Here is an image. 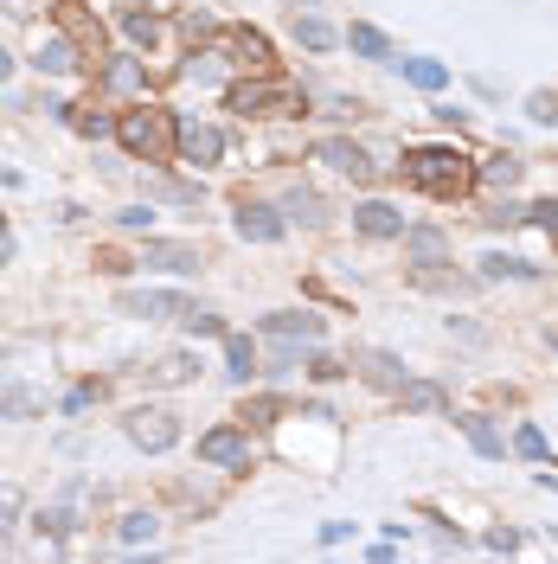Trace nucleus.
<instances>
[{
    "mask_svg": "<svg viewBox=\"0 0 558 564\" xmlns=\"http://www.w3.org/2000/svg\"><path fill=\"white\" fill-rule=\"evenodd\" d=\"M482 218H489V225H520V218H527V206H513V200H500V206H494V211H482Z\"/></svg>",
    "mask_w": 558,
    "mask_h": 564,
    "instance_id": "nucleus-43",
    "label": "nucleus"
},
{
    "mask_svg": "<svg viewBox=\"0 0 558 564\" xmlns=\"http://www.w3.org/2000/svg\"><path fill=\"white\" fill-rule=\"evenodd\" d=\"M398 398H405V411H418V418H443V411H449L443 385H430V379H405V385H398Z\"/></svg>",
    "mask_w": 558,
    "mask_h": 564,
    "instance_id": "nucleus-17",
    "label": "nucleus"
},
{
    "mask_svg": "<svg viewBox=\"0 0 558 564\" xmlns=\"http://www.w3.org/2000/svg\"><path fill=\"white\" fill-rule=\"evenodd\" d=\"M315 161H328V167H341V174H353L359 187H372L379 180V167H372V154L359 148V141H347V136H328L321 148H315Z\"/></svg>",
    "mask_w": 558,
    "mask_h": 564,
    "instance_id": "nucleus-7",
    "label": "nucleus"
},
{
    "mask_svg": "<svg viewBox=\"0 0 558 564\" xmlns=\"http://www.w3.org/2000/svg\"><path fill=\"white\" fill-rule=\"evenodd\" d=\"M141 264H148V270H167V277H193V270H200L206 257H200L193 244H174V238H148Z\"/></svg>",
    "mask_w": 558,
    "mask_h": 564,
    "instance_id": "nucleus-11",
    "label": "nucleus"
},
{
    "mask_svg": "<svg viewBox=\"0 0 558 564\" xmlns=\"http://www.w3.org/2000/svg\"><path fill=\"white\" fill-rule=\"evenodd\" d=\"M123 33L136 39L141 52H154V46H161V13H148V7H123Z\"/></svg>",
    "mask_w": 558,
    "mask_h": 564,
    "instance_id": "nucleus-22",
    "label": "nucleus"
},
{
    "mask_svg": "<svg viewBox=\"0 0 558 564\" xmlns=\"http://www.w3.org/2000/svg\"><path fill=\"white\" fill-rule=\"evenodd\" d=\"M7 70H13V52H7V46H0V77H7Z\"/></svg>",
    "mask_w": 558,
    "mask_h": 564,
    "instance_id": "nucleus-48",
    "label": "nucleus"
},
{
    "mask_svg": "<svg viewBox=\"0 0 558 564\" xmlns=\"http://www.w3.org/2000/svg\"><path fill=\"white\" fill-rule=\"evenodd\" d=\"M398 70H405L418 90H443V84H449V65H436V59H398Z\"/></svg>",
    "mask_w": 558,
    "mask_h": 564,
    "instance_id": "nucleus-27",
    "label": "nucleus"
},
{
    "mask_svg": "<svg viewBox=\"0 0 558 564\" xmlns=\"http://www.w3.org/2000/svg\"><path fill=\"white\" fill-rule=\"evenodd\" d=\"M347 46H353V52H359V59H392V39H385L379 26H366V20H353Z\"/></svg>",
    "mask_w": 558,
    "mask_h": 564,
    "instance_id": "nucleus-26",
    "label": "nucleus"
},
{
    "mask_svg": "<svg viewBox=\"0 0 558 564\" xmlns=\"http://www.w3.org/2000/svg\"><path fill=\"white\" fill-rule=\"evenodd\" d=\"M116 308L141 315V321H187L193 315V295H174V289H123Z\"/></svg>",
    "mask_w": 558,
    "mask_h": 564,
    "instance_id": "nucleus-5",
    "label": "nucleus"
},
{
    "mask_svg": "<svg viewBox=\"0 0 558 564\" xmlns=\"http://www.w3.org/2000/svg\"><path fill=\"white\" fill-rule=\"evenodd\" d=\"M225 154V136L212 129V123H180V161H193V167H212Z\"/></svg>",
    "mask_w": 558,
    "mask_h": 564,
    "instance_id": "nucleus-15",
    "label": "nucleus"
},
{
    "mask_svg": "<svg viewBox=\"0 0 558 564\" xmlns=\"http://www.w3.org/2000/svg\"><path fill=\"white\" fill-rule=\"evenodd\" d=\"M264 334H277V341H321L328 321L308 315V308H282V315H264Z\"/></svg>",
    "mask_w": 558,
    "mask_h": 564,
    "instance_id": "nucleus-14",
    "label": "nucleus"
},
{
    "mask_svg": "<svg viewBox=\"0 0 558 564\" xmlns=\"http://www.w3.org/2000/svg\"><path fill=\"white\" fill-rule=\"evenodd\" d=\"M77 59H84V52H77V39H71V33H52V39L33 52V65L46 70V77H71V70H77Z\"/></svg>",
    "mask_w": 558,
    "mask_h": 564,
    "instance_id": "nucleus-16",
    "label": "nucleus"
},
{
    "mask_svg": "<svg viewBox=\"0 0 558 564\" xmlns=\"http://www.w3.org/2000/svg\"><path fill=\"white\" fill-rule=\"evenodd\" d=\"M482 180H489V187H513V180H520V161H513V154H494V161H482Z\"/></svg>",
    "mask_w": 558,
    "mask_h": 564,
    "instance_id": "nucleus-33",
    "label": "nucleus"
},
{
    "mask_svg": "<svg viewBox=\"0 0 558 564\" xmlns=\"http://www.w3.org/2000/svg\"><path fill=\"white\" fill-rule=\"evenodd\" d=\"M225 59H231V65H244V70H270V65H277L270 39H264L257 26H231V33H225Z\"/></svg>",
    "mask_w": 558,
    "mask_h": 564,
    "instance_id": "nucleus-10",
    "label": "nucleus"
},
{
    "mask_svg": "<svg viewBox=\"0 0 558 564\" xmlns=\"http://www.w3.org/2000/svg\"><path fill=\"white\" fill-rule=\"evenodd\" d=\"M225 110H238V116H308L302 90L289 77H277V70H251L244 84H231L225 90Z\"/></svg>",
    "mask_w": 558,
    "mask_h": 564,
    "instance_id": "nucleus-3",
    "label": "nucleus"
},
{
    "mask_svg": "<svg viewBox=\"0 0 558 564\" xmlns=\"http://www.w3.org/2000/svg\"><path fill=\"white\" fill-rule=\"evenodd\" d=\"M141 84H148L141 59H103V90H116V97H141Z\"/></svg>",
    "mask_w": 558,
    "mask_h": 564,
    "instance_id": "nucleus-18",
    "label": "nucleus"
},
{
    "mask_svg": "<svg viewBox=\"0 0 558 564\" xmlns=\"http://www.w3.org/2000/svg\"><path fill=\"white\" fill-rule=\"evenodd\" d=\"M123 430H129V443H136V449H154V456L180 443V418H174V411H161V405H136V411L123 418Z\"/></svg>",
    "mask_w": 558,
    "mask_h": 564,
    "instance_id": "nucleus-4",
    "label": "nucleus"
},
{
    "mask_svg": "<svg viewBox=\"0 0 558 564\" xmlns=\"http://www.w3.org/2000/svg\"><path fill=\"white\" fill-rule=\"evenodd\" d=\"M180 328H187V334H193V341H212V334H225V321H218V315H212V308H200V302H193V315H187V321H180Z\"/></svg>",
    "mask_w": 558,
    "mask_h": 564,
    "instance_id": "nucleus-34",
    "label": "nucleus"
},
{
    "mask_svg": "<svg viewBox=\"0 0 558 564\" xmlns=\"http://www.w3.org/2000/svg\"><path fill=\"white\" fill-rule=\"evenodd\" d=\"M238 418H244V423H277L282 418V398H251Z\"/></svg>",
    "mask_w": 558,
    "mask_h": 564,
    "instance_id": "nucleus-39",
    "label": "nucleus"
},
{
    "mask_svg": "<svg viewBox=\"0 0 558 564\" xmlns=\"http://www.w3.org/2000/svg\"><path fill=\"white\" fill-rule=\"evenodd\" d=\"M244 456H251V436L238 423H218V430L200 436V462H212V469H238Z\"/></svg>",
    "mask_w": 558,
    "mask_h": 564,
    "instance_id": "nucleus-9",
    "label": "nucleus"
},
{
    "mask_svg": "<svg viewBox=\"0 0 558 564\" xmlns=\"http://www.w3.org/2000/svg\"><path fill=\"white\" fill-rule=\"evenodd\" d=\"M513 449H520L527 462H546V436H540L533 423H520V436H513Z\"/></svg>",
    "mask_w": 558,
    "mask_h": 564,
    "instance_id": "nucleus-38",
    "label": "nucleus"
},
{
    "mask_svg": "<svg viewBox=\"0 0 558 564\" xmlns=\"http://www.w3.org/2000/svg\"><path fill=\"white\" fill-rule=\"evenodd\" d=\"M13 257V231H7V218H0V264Z\"/></svg>",
    "mask_w": 558,
    "mask_h": 564,
    "instance_id": "nucleus-47",
    "label": "nucleus"
},
{
    "mask_svg": "<svg viewBox=\"0 0 558 564\" xmlns=\"http://www.w3.org/2000/svg\"><path fill=\"white\" fill-rule=\"evenodd\" d=\"M527 225H540V231H558V200H533V206H527Z\"/></svg>",
    "mask_w": 558,
    "mask_h": 564,
    "instance_id": "nucleus-40",
    "label": "nucleus"
},
{
    "mask_svg": "<svg viewBox=\"0 0 558 564\" xmlns=\"http://www.w3.org/2000/svg\"><path fill=\"white\" fill-rule=\"evenodd\" d=\"M282 218H295V225H321V218H328V206H321V193L295 187V193L282 200Z\"/></svg>",
    "mask_w": 558,
    "mask_h": 564,
    "instance_id": "nucleus-25",
    "label": "nucleus"
},
{
    "mask_svg": "<svg viewBox=\"0 0 558 564\" xmlns=\"http://www.w3.org/2000/svg\"><path fill=\"white\" fill-rule=\"evenodd\" d=\"M353 231L359 238H405V211L385 200H366V206H353Z\"/></svg>",
    "mask_w": 558,
    "mask_h": 564,
    "instance_id": "nucleus-13",
    "label": "nucleus"
},
{
    "mask_svg": "<svg viewBox=\"0 0 558 564\" xmlns=\"http://www.w3.org/2000/svg\"><path fill=\"white\" fill-rule=\"evenodd\" d=\"M59 26L77 39V52H84V59H97V65L110 59V52H103V20H97L84 0H59Z\"/></svg>",
    "mask_w": 558,
    "mask_h": 564,
    "instance_id": "nucleus-6",
    "label": "nucleus"
},
{
    "mask_svg": "<svg viewBox=\"0 0 558 564\" xmlns=\"http://www.w3.org/2000/svg\"><path fill=\"white\" fill-rule=\"evenodd\" d=\"M225 65H231L225 52H193V65H187V77H193V84H225Z\"/></svg>",
    "mask_w": 558,
    "mask_h": 564,
    "instance_id": "nucleus-31",
    "label": "nucleus"
},
{
    "mask_svg": "<svg viewBox=\"0 0 558 564\" xmlns=\"http://www.w3.org/2000/svg\"><path fill=\"white\" fill-rule=\"evenodd\" d=\"M33 526H39L46 539H71V533H77V513H71V507H46Z\"/></svg>",
    "mask_w": 558,
    "mask_h": 564,
    "instance_id": "nucleus-32",
    "label": "nucleus"
},
{
    "mask_svg": "<svg viewBox=\"0 0 558 564\" xmlns=\"http://www.w3.org/2000/svg\"><path fill=\"white\" fill-rule=\"evenodd\" d=\"M353 366H359V379L366 385H379V392H398L411 372H405V359L398 352H385V347H366V352H353Z\"/></svg>",
    "mask_w": 558,
    "mask_h": 564,
    "instance_id": "nucleus-12",
    "label": "nucleus"
},
{
    "mask_svg": "<svg viewBox=\"0 0 558 564\" xmlns=\"http://www.w3.org/2000/svg\"><path fill=\"white\" fill-rule=\"evenodd\" d=\"M116 533H123V546H148V539H154V513H123Z\"/></svg>",
    "mask_w": 558,
    "mask_h": 564,
    "instance_id": "nucleus-35",
    "label": "nucleus"
},
{
    "mask_svg": "<svg viewBox=\"0 0 558 564\" xmlns=\"http://www.w3.org/2000/svg\"><path fill=\"white\" fill-rule=\"evenodd\" d=\"M116 225H123V231H148V225H154V206H123Z\"/></svg>",
    "mask_w": 558,
    "mask_h": 564,
    "instance_id": "nucleus-41",
    "label": "nucleus"
},
{
    "mask_svg": "<svg viewBox=\"0 0 558 564\" xmlns=\"http://www.w3.org/2000/svg\"><path fill=\"white\" fill-rule=\"evenodd\" d=\"M116 141L129 148V161H174L180 154V123H174V110L141 103V110H123Z\"/></svg>",
    "mask_w": 558,
    "mask_h": 564,
    "instance_id": "nucleus-2",
    "label": "nucleus"
},
{
    "mask_svg": "<svg viewBox=\"0 0 558 564\" xmlns=\"http://www.w3.org/2000/svg\"><path fill=\"white\" fill-rule=\"evenodd\" d=\"M231 225H238V238H244V244H277V238H282V225H289V218H282L277 206H257V200H238V211H231Z\"/></svg>",
    "mask_w": 558,
    "mask_h": 564,
    "instance_id": "nucleus-8",
    "label": "nucleus"
},
{
    "mask_svg": "<svg viewBox=\"0 0 558 564\" xmlns=\"http://www.w3.org/2000/svg\"><path fill=\"white\" fill-rule=\"evenodd\" d=\"M200 366H193V352H161L154 366H148V385H187Z\"/></svg>",
    "mask_w": 558,
    "mask_h": 564,
    "instance_id": "nucleus-21",
    "label": "nucleus"
},
{
    "mask_svg": "<svg viewBox=\"0 0 558 564\" xmlns=\"http://www.w3.org/2000/svg\"><path fill=\"white\" fill-rule=\"evenodd\" d=\"M148 193H154V200H174V206H200V200H206L200 180H154Z\"/></svg>",
    "mask_w": 558,
    "mask_h": 564,
    "instance_id": "nucleus-29",
    "label": "nucleus"
},
{
    "mask_svg": "<svg viewBox=\"0 0 558 564\" xmlns=\"http://www.w3.org/2000/svg\"><path fill=\"white\" fill-rule=\"evenodd\" d=\"M482 277H489V282H500V277L533 282V277H540V264H527V257H507V251H489V257H482Z\"/></svg>",
    "mask_w": 558,
    "mask_h": 564,
    "instance_id": "nucleus-24",
    "label": "nucleus"
},
{
    "mask_svg": "<svg viewBox=\"0 0 558 564\" xmlns=\"http://www.w3.org/2000/svg\"><path fill=\"white\" fill-rule=\"evenodd\" d=\"M39 405H46V398H39L33 385H20V379L0 385V418H39Z\"/></svg>",
    "mask_w": 558,
    "mask_h": 564,
    "instance_id": "nucleus-23",
    "label": "nucleus"
},
{
    "mask_svg": "<svg viewBox=\"0 0 558 564\" xmlns=\"http://www.w3.org/2000/svg\"><path fill=\"white\" fill-rule=\"evenodd\" d=\"M489 552H520V533H513V526H494V533H489Z\"/></svg>",
    "mask_w": 558,
    "mask_h": 564,
    "instance_id": "nucleus-45",
    "label": "nucleus"
},
{
    "mask_svg": "<svg viewBox=\"0 0 558 564\" xmlns=\"http://www.w3.org/2000/svg\"><path fill=\"white\" fill-rule=\"evenodd\" d=\"M456 423H462V436H469L482 456H500V449H507V443H500V430H494L489 418H475V411H469V418H456Z\"/></svg>",
    "mask_w": 558,
    "mask_h": 564,
    "instance_id": "nucleus-28",
    "label": "nucleus"
},
{
    "mask_svg": "<svg viewBox=\"0 0 558 564\" xmlns=\"http://www.w3.org/2000/svg\"><path fill=\"white\" fill-rule=\"evenodd\" d=\"M20 507H26L20 488H0V526H13V520H20Z\"/></svg>",
    "mask_w": 558,
    "mask_h": 564,
    "instance_id": "nucleus-46",
    "label": "nucleus"
},
{
    "mask_svg": "<svg viewBox=\"0 0 558 564\" xmlns=\"http://www.w3.org/2000/svg\"><path fill=\"white\" fill-rule=\"evenodd\" d=\"M405 180H411L418 193H430V200H469L475 180H482V167H475L462 148L430 141V148H405Z\"/></svg>",
    "mask_w": 558,
    "mask_h": 564,
    "instance_id": "nucleus-1",
    "label": "nucleus"
},
{
    "mask_svg": "<svg viewBox=\"0 0 558 564\" xmlns=\"http://www.w3.org/2000/svg\"><path fill=\"white\" fill-rule=\"evenodd\" d=\"M97 392H103V385H77V392L65 398V411H71V418H77V411H90V405H97Z\"/></svg>",
    "mask_w": 558,
    "mask_h": 564,
    "instance_id": "nucleus-44",
    "label": "nucleus"
},
{
    "mask_svg": "<svg viewBox=\"0 0 558 564\" xmlns=\"http://www.w3.org/2000/svg\"><path fill=\"white\" fill-rule=\"evenodd\" d=\"M65 123H71V129H77V136H90V141L116 136V123H110L103 110H77V103H71V116H65Z\"/></svg>",
    "mask_w": 558,
    "mask_h": 564,
    "instance_id": "nucleus-30",
    "label": "nucleus"
},
{
    "mask_svg": "<svg viewBox=\"0 0 558 564\" xmlns=\"http://www.w3.org/2000/svg\"><path fill=\"white\" fill-rule=\"evenodd\" d=\"M295 7H302V0H295Z\"/></svg>",
    "mask_w": 558,
    "mask_h": 564,
    "instance_id": "nucleus-49",
    "label": "nucleus"
},
{
    "mask_svg": "<svg viewBox=\"0 0 558 564\" xmlns=\"http://www.w3.org/2000/svg\"><path fill=\"white\" fill-rule=\"evenodd\" d=\"M308 372H315V379H341V372H347V366H341V359H334V352H315V359H308Z\"/></svg>",
    "mask_w": 558,
    "mask_h": 564,
    "instance_id": "nucleus-42",
    "label": "nucleus"
},
{
    "mask_svg": "<svg viewBox=\"0 0 558 564\" xmlns=\"http://www.w3.org/2000/svg\"><path fill=\"white\" fill-rule=\"evenodd\" d=\"M295 33H302L308 52H328V46H334V26H328V20H295Z\"/></svg>",
    "mask_w": 558,
    "mask_h": 564,
    "instance_id": "nucleus-36",
    "label": "nucleus"
},
{
    "mask_svg": "<svg viewBox=\"0 0 558 564\" xmlns=\"http://www.w3.org/2000/svg\"><path fill=\"white\" fill-rule=\"evenodd\" d=\"M405 251H411V264L430 270V264H443V257H449V238H443V231H430V225H418V231H405Z\"/></svg>",
    "mask_w": 558,
    "mask_h": 564,
    "instance_id": "nucleus-19",
    "label": "nucleus"
},
{
    "mask_svg": "<svg viewBox=\"0 0 558 564\" xmlns=\"http://www.w3.org/2000/svg\"><path fill=\"white\" fill-rule=\"evenodd\" d=\"M225 372H231L238 385H251V372H257V347H251V334H225Z\"/></svg>",
    "mask_w": 558,
    "mask_h": 564,
    "instance_id": "nucleus-20",
    "label": "nucleus"
},
{
    "mask_svg": "<svg viewBox=\"0 0 558 564\" xmlns=\"http://www.w3.org/2000/svg\"><path fill=\"white\" fill-rule=\"evenodd\" d=\"M527 116L553 129V123H558V97H553V90H533V97H527Z\"/></svg>",
    "mask_w": 558,
    "mask_h": 564,
    "instance_id": "nucleus-37",
    "label": "nucleus"
}]
</instances>
